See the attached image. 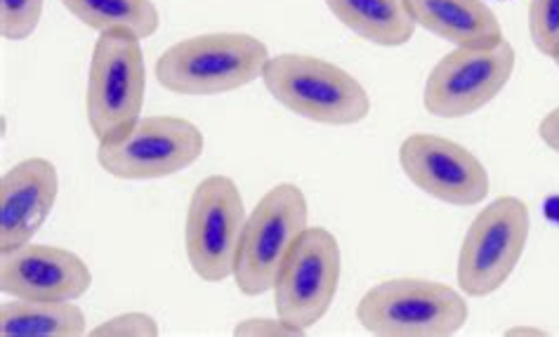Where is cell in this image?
<instances>
[{
    "label": "cell",
    "mask_w": 559,
    "mask_h": 337,
    "mask_svg": "<svg viewBox=\"0 0 559 337\" xmlns=\"http://www.w3.org/2000/svg\"><path fill=\"white\" fill-rule=\"evenodd\" d=\"M270 50L250 34H203L175 43L156 62V79L170 93L209 97L262 79Z\"/></svg>",
    "instance_id": "obj_1"
},
{
    "label": "cell",
    "mask_w": 559,
    "mask_h": 337,
    "mask_svg": "<svg viewBox=\"0 0 559 337\" xmlns=\"http://www.w3.org/2000/svg\"><path fill=\"white\" fill-rule=\"evenodd\" d=\"M262 81L278 105L314 123L355 125L371 111L364 85L319 57L293 52L270 57Z\"/></svg>",
    "instance_id": "obj_2"
},
{
    "label": "cell",
    "mask_w": 559,
    "mask_h": 337,
    "mask_svg": "<svg viewBox=\"0 0 559 337\" xmlns=\"http://www.w3.org/2000/svg\"><path fill=\"white\" fill-rule=\"evenodd\" d=\"M467 316L459 290L425 278L382 281L357 304L364 330L380 337H444L459 333Z\"/></svg>",
    "instance_id": "obj_3"
},
{
    "label": "cell",
    "mask_w": 559,
    "mask_h": 337,
    "mask_svg": "<svg viewBox=\"0 0 559 337\" xmlns=\"http://www.w3.org/2000/svg\"><path fill=\"white\" fill-rule=\"evenodd\" d=\"M142 38L116 28L99 34L87 76V123L99 142L123 137L135 128L144 105L146 69Z\"/></svg>",
    "instance_id": "obj_4"
},
{
    "label": "cell",
    "mask_w": 559,
    "mask_h": 337,
    "mask_svg": "<svg viewBox=\"0 0 559 337\" xmlns=\"http://www.w3.org/2000/svg\"><path fill=\"white\" fill-rule=\"evenodd\" d=\"M307 198L296 184H276L246 217L234 281L248 298L274 288L288 251L307 229Z\"/></svg>",
    "instance_id": "obj_5"
},
{
    "label": "cell",
    "mask_w": 559,
    "mask_h": 337,
    "mask_svg": "<svg viewBox=\"0 0 559 337\" xmlns=\"http://www.w3.org/2000/svg\"><path fill=\"white\" fill-rule=\"evenodd\" d=\"M243 225V198L227 174H211L194 189L187 210L185 248L199 278L219 284L234 276Z\"/></svg>",
    "instance_id": "obj_6"
},
{
    "label": "cell",
    "mask_w": 559,
    "mask_h": 337,
    "mask_svg": "<svg viewBox=\"0 0 559 337\" xmlns=\"http://www.w3.org/2000/svg\"><path fill=\"white\" fill-rule=\"evenodd\" d=\"M526 203L500 196L469 225L459 255V284L473 298H487L503 286L518 267L528 239Z\"/></svg>",
    "instance_id": "obj_7"
},
{
    "label": "cell",
    "mask_w": 559,
    "mask_h": 337,
    "mask_svg": "<svg viewBox=\"0 0 559 337\" xmlns=\"http://www.w3.org/2000/svg\"><path fill=\"white\" fill-rule=\"evenodd\" d=\"M341 284V245L329 229L307 227L274 281L276 316L300 330L326 316Z\"/></svg>",
    "instance_id": "obj_8"
},
{
    "label": "cell",
    "mask_w": 559,
    "mask_h": 337,
    "mask_svg": "<svg viewBox=\"0 0 559 337\" xmlns=\"http://www.w3.org/2000/svg\"><path fill=\"white\" fill-rule=\"evenodd\" d=\"M203 133L178 116L140 119L119 140L99 142L97 164L119 180H158L197 164L203 154Z\"/></svg>",
    "instance_id": "obj_9"
},
{
    "label": "cell",
    "mask_w": 559,
    "mask_h": 337,
    "mask_svg": "<svg viewBox=\"0 0 559 337\" xmlns=\"http://www.w3.org/2000/svg\"><path fill=\"white\" fill-rule=\"evenodd\" d=\"M514 60L518 55L508 40L489 50L455 48L441 57L428 76L425 109L439 119H463L484 109L508 85Z\"/></svg>",
    "instance_id": "obj_10"
},
{
    "label": "cell",
    "mask_w": 559,
    "mask_h": 337,
    "mask_svg": "<svg viewBox=\"0 0 559 337\" xmlns=\"http://www.w3.org/2000/svg\"><path fill=\"white\" fill-rule=\"evenodd\" d=\"M400 164L425 194L449 205H477L489 194V172L481 160L451 140L411 135L402 142Z\"/></svg>",
    "instance_id": "obj_11"
},
{
    "label": "cell",
    "mask_w": 559,
    "mask_h": 337,
    "mask_svg": "<svg viewBox=\"0 0 559 337\" xmlns=\"http://www.w3.org/2000/svg\"><path fill=\"white\" fill-rule=\"evenodd\" d=\"M91 286V267L64 248L26 243L0 260V290L17 300H79Z\"/></svg>",
    "instance_id": "obj_12"
},
{
    "label": "cell",
    "mask_w": 559,
    "mask_h": 337,
    "mask_svg": "<svg viewBox=\"0 0 559 337\" xmlns=\"http://www.w3.org/2000/svg\"><path fill=\"white\" fill-rule=\"evenodd\" d=\"M60 174L48 158H26L0 180V255L32 243L50 217Z\"/></svg>",
    "instance_id": "obj_13"
},
{
    "label": "cell",
    "mask_w": 559,
    "mask_h": 337,
    "mask_svg": "<svg viewBox=\"0 0 559 337\" xmlns=\"http://www.w3.org/2000/svg\"><path fill=\"white\" fill-rule=\"evenodd\" d=\"M416 26L459 48L489 50L503 43V28L484 0H404Z\"/></svg>",
    "instance_id": "obj_14"
},
{
    "label": "cell",
    "mask_w": 559,
    "mask_h": 337,
    "mask_svg": "<svg viewBox=\"0 0 559 337\" xmlns=\"http://www.w3.org/2000/svg\"><path fill=\"white\" fill-rule=\"evenodd\" d=\"M326 5L349 32L382 48L406 46L416 34L404 0H326Z\"/></svg>",
    "instance_id": "obj_15"
},
{
    "label": "cell",
    "mask_w": 559,
    "mask_h": 337,
    "mask_svg": "<svg viewBox=\"0 0 559 337\" xmlns=\"http://www.w3.org/2000/svg\"><path fill=\"white\" fill-rule=\"evenodd\" d=\"M0 333L5 337H79L85 314L73 300H17L0 306Z\"/></svg>",
    "instance_id": "obj_16"
},
{
    "label": "cell",
    "mask_w": 559,
    "mask_h": 337,
    "mask_svg": "<svg viewBox=\"0 0 559 337\" xmlns=\"http://www.w3.org/2000/svg\"><path fill=\"white\" fill-rule=\"evenodd\" d=\"M62 5L81 24L95 32H123L150 38L158 32L160 14L152 0H62Z\"/></svg>",
    "instance_id": "obj_17"
},
{
    "label": "cell",
    "mask_w": 559,
    "mask_h": 337,
    "mask_svg": "<svg viewBox=\"0 0 559 337\" xmlns=\"http://www.w3.org/2000/svg\"><path fill=\"white\" fill-rule=\"evenodd\" d=\"M528 34L543 55L559 57V0H532L528 3Z\"/></svg>",
    "instance_id": "obj_18"
},
{
    "label": "cell",
    "mask_w": 559,
    "mask_h": 337,
    "mask_svg": "<svg viewBox=\"0 0 559 337\" xmlns=\"http://www.w3.org/2000/svg\"><path fill=\"white\" fill-rule=\"evenodd\" d=\"M46 0H0V34L8 40L32 36L43 17Z\"/></svg>",
    "instance_id": "obj_19"
},
{
    "label": "cell",
    "mask_w": 559,
    "mask_h": 337,
    "mask_svg": "<svg viewBox=\"0 0 559 337\" xmlns=\"http://www.w3.org/2000/svg\"><path fill=\"white\" fill-rule=\"evenodd\" d=\"M93 337H156L158 324L142 312H128L119 314L105 324H99L95 330H91Z\"/></svg>",
    "instance_id": "obj_20"
},
{
    "label": "cell",
    "mask_w": 559,
    "mask_h": 337,
    "mask_svg": "<svg viewBox=\"0 0 559 337\" xmlns=\"http://www.w3.org/2000/svg\"><path fill=\"white\" fill-rule=\"evenodd\" d=\"M234 335L239 337H296L305 335V330L286 324V321L278 318H246L234 328Z\"/></svg>",
    "instance_id": "obj_21"
},
{
    "label": "cell",
    "mask_w": 559,
    "mask_h": 337,
    "mask_svg": "<svg viewBox=\"0 0 559 337\" xmlns=\"http://www.w3.org/2000/svg\"><path fill=\"white\" fill-rule=\"evenodd\" d=\"M538 135L540 140L546 142L550 149L559 152V107L552 109L546 119L540 121V128H538Z\"/></svg>",
    "instance_id": "obj_22"
},
{
    "label": "cell",
    "mask_w": 559,
    "mask_h": 337,
    "mask_svg": "<svg viewBox=\"0 0 559 337\" xmlns=\"http://www.w3.org/2000/svg\"><path fill=\"white\" fill-rule=\"evenodd\" d=\"M506 335H534V337H540V335H546V330H540V328H528V326H520V328H510Z\"/></svg>",
    "instance_id": "obj_23"
},
{
    "label": "cell",
    "mask_w": 559,
    "mask_h": 337,
    "mask_svg": "<svg viewBox=\"0 0 559 337\" xmlns=\"http://www.w3.org/2000/svg\"><path fill=\"white\" fill-rule=\"evenodd\" d=\"M555 62H557V67H559V57H557V60H555Z\"/></svg>",
    "instance_id": "obj_24"
}]
</instances>
